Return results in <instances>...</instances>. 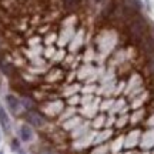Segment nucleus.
Returning a JSON list of instances; mask_svg holds the SVG:
<instances>
[{
    "label": "nucleus",
    "instance_id": "1",
    "mask_svg": "<svg viewBox=\"0 0 154 154\" xmlns=\"http://www.w3.org/2000/svg\"><path fill=\"white\" fill-rule=\"evenodd\" d=\"M6 103H7L9 109H10L13 113H17V111H19L20 103H19V99H17L16 96H13V94H7V96H6Z\"/></svg>",
    "mask_w": 154,
    "mask_h": 154
},
{
    "label": "nucleus",
    "instance_id": "3",
    "mask_svg": "<svg viewBox=\"0 0 154 154\" xmlns=\"http://www.w3.org/2000/svg\"><path fill=\"white\" fill-rule=\"evenodd\" d=\"M131 33L136 36V37H141L144 33V23L141 20H137L131 24Z\"/></svg>",
    "mask_w": 154,
    "mask_h": 154
},
{
    "label": "nucleus",
    "instance_id": "4",
    "mask_svg": "<svg viewBox=\"0 0 154 154\" xmlns=\"http://www.w3.org/2000/svg\"><path fill=\"white\" fill-rule=\"evenodd\" d=\"M20 137H22L23 141H30L33 138V133H32V128L29 126H22L20 127Z\"/></svg>",
    "mask_w": 154,
    "mask_h": 154
},
{
    "label": "nucleus",
    "instance_id": "5",
    "mask_svg": "<svg viewBox=\"0 0 154 154\" xmlns=\"http://www.w3.org/2000/svg\"><path fill=\"white\" fill-rule=\"evenodd\" d=\"M0 124L3 126V128H5L6 131L10 128V120H9V116H7V113L5 111L3 107H0Z\"/></svg>",
    "mask_w": 154,
    "mask_h": 154
},
{
    "label": "nucleus",
    "instance_id": "6",
    "mask_svg": "<svg viewBox=\"0 0 154 154\" xmlns=\"http://www.w3.org/2000/svg\"><path fill=\"white\" fill-rule=\"evenodd\" d=\"M77 3H79V0H64V6H66V7H69V9L74 7Z\"/></svg>",
    "mask_w": 154,
    "mask_h": 154
},
{
    "label": "nucleus",
    "instance_id": "7",
    "mask_svg": "<svg viewBox=\"0 0 154 154\" xmlns=\"http://www.w3.org/2000/svg\"><path fill=\"white\" fill-rule=\"evenodd\" d=\"M150 69H151V72L154 73V56L150 59Z\"/></svg>",
    "mask_w": 154,
    "mask_h": 154
},
{
    "label": "nucleus",
    "instance_id": "9",
    "mask_svg": "<svg viewBox=\"0 0 154 154\" xmlns=\"http://www.w3.org/2000/svg\"><path fill=\"white\" fill-rule=\"evenodd\" d=\"M0 154H2V153H0Z\"/></svg>",
    "mask_w": 154,
    "mask_h": 154
},
{
    "label": "nucleus",
    "instance_id": "2",
    "mask_svg": "<svg viewBox=\"0 0 154 154\" xmlns=\"http://www.w3.org/2000/svg\"><path fill=\"white\" fill-rule=\"evenodd\" d=\"M27 120L30 121L32 126H34V127H42L44 123L43 117L40 114H37V113H34V111H29L27 113Z\"/></svg>",
    "mask_w": 154,
    "mask_h": 154
},
{
    "label": "nucleus",
    "instance_id": "8",
    "mask_svg": "<svg viewBox=\"0 0 154 154\" xmlns=\"http://www.w3.org/2000/svg\"><path fill=\"white\" fill-rule=\"evenodd\" d=\"M96 3H101V2H104V0H94Z\"/></svg>",
    "mask_w": 154,
    "mask_h": 154
}]
</instances>
